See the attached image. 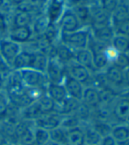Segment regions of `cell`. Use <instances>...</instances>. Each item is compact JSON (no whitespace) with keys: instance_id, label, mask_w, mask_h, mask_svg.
<instances>
[{"instance_id":"e575fe53","label":"cell","mask_w":129,"mask_h":145,"mask_svg":"<svg viewBox=\"0 0 129 145\" xmlns=\"http://www.w3.org/2000/svg\"><path fill=\"white\" fill-rule=\"evenodd\" d=\"M9 99L0 95V119L5 117L9 110Z\"/></svg>"},{"instance_id":"52a82bcc","label":"cell","mask_w":129,"mask_h":145,"mask_svg":"<svg viewBox=\"0 0 129 145\" xmlns=\"http://www.w3.org/2000/svg\"><path fill=\"white\" fill-rule=\"evenodd\" d=\"M111 116L118 123H124L129 117V95H124L113 101Z\"/></svg>"},{"instance_id":"5b68a950","label":"cell","mask_w":129,"mask_h":145,"mask_svg":"<svg viewBox=\"0 0 129 145\" xmlns=\"http://www.w3.org/2000/svg\"><path fill=\"white\" fill-rule=\"evenodd\" d=\"M21 50V45L13 42L8 38L0 39V55L11 69L14 59Z\"/></svg>"},{"instance_id":"d590c367","label":"cell","mask_w":129,"mask_h":145,"mask_svg":"<svg viewBox=\"0 0 129 145\" xmlns=\"http://www.w3.org/2000/svg\"><path fill=\"white\" fill-rule=\"evenodd\" d=\"M99 145H118V142L110 134V135H107V136L103 137L101 138Z\"/></svg>"},{"instance_id":"8d00e7d4","label":"cell","mask_w":129,"mask_h":145,"mask_svg":"<svg viewBox=\"0 0 129 145\" xmlns=\"http://www.w3.org/2000/svg\"><path fill=\"white\" fill-rule=\"evenodd\" d=\"M9 142H11L10 139L6 137V135L0 129V145H4Z\"/></svg>"},{"instance_id":"4fadbf2b","label":"cell","mask_w":129,"mask_h":145,"mask_svg":"<svg viewBox=\"0 0 129 145\" xmlns=\"http://www.w3.org/2000/svg\"><path fill=\"white\" fill-rule=\"evenodd\" d=\"M34 36L32 26H12L7 38L19 45L29 43Z\"/></svg>"},{"instance_id":"9c48e42d","label":"cell","mask_w":129,"mask_h":145,"mask_svg":"<svg viewBox=\"0 0 129 145\" xmlns=\"http://www.w3.org/2000/svg\"><path fill=\"white\" fill-rule=\"evenodd\" d=\"M37 60V53L28 50H21L20 53L18 54L16 59H14L12 69L13 70H22L27 68H34L36 67Z\"/></svg>"},{"instance_id":"8fae6325","label":"cell","mask_w":129,"mask_h":145,"mask_svg":"<svg viewBox=\"0 0 129 145\" xmlns=\"http://www.w3.org/2000/svg\"><path fill=\"white\" fill-rule=\"evenodd\" d=\"M105 82L114 88H125L124 84V70L112 64L109 65L102 72Z\"/></svg>"},{"instance_id":"4dcf8cb0","label":"cell","mask_w":129,"mask_h":145,"mask_svg":"<svg viewBox=\"0 0 129 145\" xmlns=\"http://www.w3.org/2000/svg\"><path fill=\"white\" fill-rule=\"evenodd\" d=\"M120 3V0H96V4L111 15Z\"/></svg>"},{"instance_id":"f35d334b","label":"cell","mask_w":129,"mask_h":145,"mask_svg":"<svg viewBox=\"0 0 129 145\" xmlns=\"http://www.w3.org/2000/svg\"><path fill=\"white\" fill-rule=\"evenodd\" d=\"M118 145H129V137L126 138V140L122 141V142H118Z\"/></svg>"},{"instance_id":"7dc6e473","label":"cell","mask_w":129,"mask_h":145,"mask_svg":"<svg viewBox=\"0 0 129 145\" xmlns=\"http://www.w3.org/2000/svg\"><path fill=\"white\" fill-rule=\"evenodd\" d=\"M97 145H99V144H97Z\"/></svg>"},{"instance_id":"7bdbcfd3","label":"cell","mask_w":129,"mask_h":145,"mask_svg":"<svg viewBox=\"0 0 129 145\" xmlns=\"http://www.w3.org/2000/svg\"><path fill=\"white\" fill-rule=\"evenodd\" d=\"M124 123H126V125H127V126L129 127V117H128V118L126 119V121H125Z\"/></svg>"},{"instance_id":"ee69618b","label":"cell","mask_w":129,"mask_h":145,"mask_svg":"<svg viewBox=\"0 0 129 145\" xmlns=\"http://www.w3.org/2000/svg\"><path fill=\"white\" fill-rule=\"evenodd\" d=\"M4 145H13V143H12V142H9V143H6V144H4Z\"/></svg>"},{"instance_id":"2e32d148","label":"cell","mask_w":129,"mask_h":145,"mask_svg":"<svg viewBox=\"0 0 129 145\" xmlns=\"http://www.w3.org/2000/svg\"><path fill=\"white\" fill-rule=\"evenodd\" d=\"M114 35H115V31L112 25L91 30V38L94 40H96L97 42H99L105 46L111 45V42Z\"/></svg>"},{"instance_id":"836d02e7","label":"cell","mask_w":129,"mask_h":145,"mask_svg":"<svg viewBox=\"0 0 129 145\" xmlns=\"http://www.w3.org/2000/svg\"><path fill=\"white\" fill-rule=\"evenodd\" d=\"M112 26L115 31V34L129 36V18Z\"/></svg>"},{"instance_id":"3957f363","label":"cell","mask_w":129,"mask_h":145,"mask_svg":"<svg viewBox=\"0 0 129 145\" xmlns=\"http://www.w3.org/2000/svg\"><path fill=\"white\" fill-rule=\"evenodd\" d=\"M56 25L61 33H69L82 28H85L83 26L77 15L75 14L74 11L70 7H66L65 11L63 12Z\"/></svg>"},{"instance_id":"7a4b0ae2","label":"cell","mask_w":129,"mask_h":145,"mask_svg":"<svg viewBox=\"0 0 129 145\" xmlns=\"http://www.w3.org/2000/svg\"><path fill=\"white\" fill-rule=\"evenodd\" d=\"M91 39L90 28H82L69 33H61L59 42L67 46L73 51L88 47Z\"/></svg>"},{"instance_id":"5bb4252c","label":"cell","mask_w":129,"mask_h":145,"mask_svg":"<svg viewBox=\"0 0 129 145\" xmlns=\"http://www.w3.org/2000/svg\"><path fill=\"white\" fill-rule=\"evenodd\" d=\"M82 103L87 108H99L102 105V95L99 88L88 86L84 88Z\"/></svg>"},{"instance_id":"8992f818","label":"cell","mask_w":129,"mask_h":145,"mask_svg":"<svg viewBox=\"0 0 129 145\" xmlns=\"http://www.w3.org/2000/svg\"><path fill=\"white\" fill-rule=\"evenodd\" d=\"M111 25L112 15L97 4L91 5V18L89 24L90 29H96Z\"/></svg>"},{"instance_id":"7c38bea8","label":"cell","mask_w":129,"mask_h":145,"mask_svg":"<svg viewBox=\"0 0 129 145\" xmlns=\"http://www.w3.org/2000/svg\"><path fill=\"white\" fill-rule=\"evenodd\" d=\"M65 68L67 75L81 82L83 85L91 80V71L76 62H70L69 64L65 66Z\"/></svg>"},{"instance_id":"bcb514c9","label":"cell","mask_w":129,"mask_h":145,"mask_svg":"<svg viewBox=\"0 0 129 145\" xmlns=\"http://www.w3.org/2000/svg\"><path fill=\"white\" fill-rule=\"evenodd\" d=\"M67 1H68V0H65V2H67Z\"/></svg>"},{"instance_id":"74e56055","label":"cell","mask_w":129,"mask_h":145,"mask_svg":"<svg viewBox=\"0 0 129 145\" xmlns=\"http://www.w3.org/2000/svg\"><path fill=\"white\" fill-rule=\"evenodd\" d=\"M124 84L125 88L129 89V67L124 70Z\"/></svg>"},{"instance_id":"83f0119b","label":"cell","mask_w":129,"mask_h":145,"mask_svg":"<svg viewBox=\"0 0 129 145\" xmlns=\"http://www.w3.org/2000/svg\"><path fill=\"white\" fill-rule=\"evenodd\" d=\"M50 140L49 131L42 128H34V143L35 145H42Z\"/></svg>"},{"instance_id":"9a60e30c","label":"cell","mask_w":129,"mask_h":145,"mask_svg":"<svg viewBox=\"0 0 129 145\" xmlns=\"http://www.w3.org/2000/svg\"><path fill=\"white\" fill-rule=\"evenodd\" d=\"M62 84L66 89V92L69 97L76 101H78L80 102L82 101L83 91L85 88L83 84H82L81 82L76 80H74L73 78L69 77L67 74L62 81Z\"/></svg>"},{"instance_id":"ac0fdd59","label":"cell","mask_w":129,"mask_h":145,"mask_svg":"<svg viewBox=\"0 0 129 145\" xmlns=\"http://www.w3.org/2000/svg\"><path fill=\"white\" fill-rule=\"evenodd\" d=\"M64 145H85L83 129L77 126L66 129Z\"/></svg>"},{"instance_id":"603a6c76","label":"cell","mask_w":129,"mask_h":145,"mask_svg":"<svg viewBox=\"0 0 129 145\" xmlns=\"http://www.w3.org/2000/svg\"><path fill=\"white\" fill-rule=\"evenodd\" d=\"M34 19L33 13L16 11L11 18V24L12 26H32Z\"/></svg>"},{"instance_id":"f546056e","label":"cell","mask_w":129,"mask_h":145,"mask_svg":"<svg viewBox=\"0 0 129 145\" xmlns=\"http://www.w3.org/2000/svg\"><path fill=\"white\" fill-rule=\"evenodd\" d=\"M50 140L55 142L60 145H64L65 142V137H66V129L61 127H58L55 129L49 131Z\"/></svg>"},{"instance_id":"277c9868","label":"cell","mask_w":129,"mask_h":145,"mask_svg":"<svg viewBox=\"0 0 129 145\" xmlns=\"http://www.w3.org/2000/svg\"><path fill=\"white\" fill-rule=\"evenodd\" d=\"M45 74L48 83H62L66 76L65 65H63L56 57H48Z\"/></svg>"},{"instance_id":"7402d4cb","label":"cell","mask_w":129,"mask_h":145,"mask_svg":"<svg viewBox=\"0 0 129 145\" xmlns=\"http://www.w3.org/2000/svg\"><path fill=\"white\" fill-rule=\"evenodd\" d=\"M75 14L77 15L79 21L83 25V27L89 28L90 18H91V5L88 4H81L70 7Z\"/></svg>"},{"instance_id":"d6a6232c","label":"cell","mask_w":129,"mask_h":145,"mask_svg":"<svg viewBox=\"0 0 129 145\" xmlns=\"http://www.w3.org/2000/svg\"><path fill=\"white\" fill-rule=\"evenodd\" d=\"M112 65L120 67L122 70H126L129 67V54H118L114 59Z\"/></svg>"},{"instance_id":"ab89813d","label":"cell","mask_w":129,"mask_h":145,"mask_svg":"<svg viewBox=\"0 0 129 145\" xmlns=\"http://www.w3.org/2000/svg\"><path fill=\"white\" fill-rule=\"evenodd\" d=\"M42 145H60V144H58V143H56V142H53V141L49 140V141H48L46 143L42 144Z\"/></svg>"},{"instance_id":"60d3db41","label":"cell","mask_w":129,"mask_h":145,"mask_svg":"<svg viewBox=\"0 0 129 145\" xmlns=\"http://www.w3.org/2000/svg\"><path fill=\"white\" fill-rule=\"evenodd\" d=\"M4 84V80H3V74H0V90L2 88V86Z\"/></svg>"},{"instance_id":"d6986e66","label":"cell","mask_w":129,"mask_h":145,"mask_svg":"<svg viewBox=\"0 0 129 145\" xmlns=\"http://www.w3.org/2000/svg\"><path fill=\"white\" fill-rule=\"evenodd\" d=\"M74 62L93 72V54L88 48L75 51Z\"/></svg>"},{"instance_id":"1f68e13d","label":"cell","mask_w":129,"mask_h":145,"mask_svg":"<svg viewBox=\"0 0 129 145\" xmlns=\"http://www.w3.org/2000/svg\"><path fill=\"white\" fill-rule=\"evenodd\" d=\"M9 25H10V20L7 12H0V36L6 34V38H7L8 33L11 29V26Z\"/></svg>"},{"instance_id":"484cf974","label":"cell","mask_w":129,"mask_h":145,"mask_svg":"<svg viewBox=\"0 0 129 145\" xmlns=\"http://www.w3.org/2000/svg\"><path fill=\"white\" fill-rule=\"evenodd\" d=\"M111 136L117 142H122L129 137V127L126 123H117L116 125L112 126Z\"/></svg>"},{"instance_id":"6da1fadb","label":"cell","mask_w":129,"mask_h":145,"mask_svg":"<svg viewBox=\"0 0 129 145\" xmlns=\"http://www.w3.org/2000/svg\"><path fill=\"white\" fill-rule=\"evenodd\" d=\"M19 74L24 88L46 91L48 80L44 72L34 68H27L19 70Z\"/></svg>"},{"instance_id":"ba28073f","label":"cell","mask_w":129,"mask_h":145,"mask_svg":"<svg viewBox=\"0 0 129 145\" xmlns=\"http://www.w3.org/2000/svg\"><path fill=\"white\" fill-rule=\"evenodd\" d=\"M67 7L65 0H47L45 5V16L50 24L56 25L59 21Z\"/></svg>"},{"instance_id":"f1b7e54d","label":"cell","mask_w":129,"mask_h":145,"mask_svg":"<svg viewBox=\"0 0 129 145\" xmlns=\"http://www.w3.org/2000/svg\"><path fill=\"white\" fill-rule=\"evenodd\" d=\"M84 131V139H85V145H97L99 144L101 140V137L99 134L91 126L83 129Z\"/></svg>"},{"instance_id":"44dd1931","label":"cell","mask_w":129,"mask_h":145,"mask_svg":"<svg viewBox=\"0 0 129 145\" xmlns=\"http://www.w3.org/2000/svg\"><path fill=\"white\" fill-rule=\"evenodd\" d=\"M129 18V4L126 0H120V3L112 13V25H114Z\"/></svg>"},{"instance_id":"30bf717a","label":"cell","mask_w":129,"mask_h":145,"mask_svg":"<svg viewBox=\"0 0 129 145\" xmlns=\"http://www.w3.org/2000/svg\"><path fill=\"white\" fill-rule=\"evenodd\" d=\"M64 116L61 115L58 112H52L44 114L40 116L38 119L34 121L35 127L42 128L46 130H52L62 126Z\"/></svg>"},{"instance_id":"cb8c5ba5","label":"cell","mask_w":129,"mask_h":145,"mask_svg":"<svg viewBox=\"0 0 129 145\" xmlns=\"http://www.w3.org/2000/svg\"><path fill=\"white\" fill-rule=\"evenodd\" d=\"M111 46L118 53L129 54V36L115 34L111 42Z\"/></svg>"},{"instance_id":"d4e9b609","label":"cell","mask_w":129,"mask_h":145,"mask_svg":"<svg viewBox=\"0 0 129 145\" xmlns=\"http://www.w3.org/2000/svg\"><path fill=\"white\" fill-rule=\"evenodd\" d=\"M93 72H103L110 64V62L105 55L104 50L93 53Z\"/></svg>"},{"instance_id":"ffe728a7","label":"cell","mask_w":129,"mask_h":145,"mask_svg":"<svg viewBox=\"0 0 129 145\" xmlns=\"http://www.w3.org/2000/svg\"><path fill=\"white\" fill-rule=\"evenodd\" d=\"M34 104L39 110L40 116L52 112H57V105L54 102L46 93L34 101Z\"/></svg>"},{"instance_id":"4316f807","label":"cell","mask_w":129,"mask_h":145,"mask_svg":"<svg viewBox=\"0 0 129 145\" xmlns=\"http://www.w3.org/2000/svg\"><path fill=\"white\" fill-rule=\"evenodd\" d=\"M49 25L50 23L45 14H42L35 18L33 21V24H32V29H33L34 34H36L37 37L43 35Z\"/></svg>"},{"instance_id":"e0dca14e","label":"cell","mask_w":129,"mask_h":145,"mask_svg":"<svg viewBox=\"0 0 129 145\" xmlns=\"http://www.w3.org/2000/svg\"><path fill=\"white\" fill-rule=\"evenodd\" d=\"M46 94L56 103L57 107L68 99V94L62 83H48Z\"/></svg>"},{"instance_id":"f6af8a7d","label":"cell","mask_w":129,"mask_h":145,"mask_svg":"<svg viewBox=\"0 0 129 145\" xmlns=\"http://www.w3.org/2000/svg\"><path fill=\"white\" fill-rule=\"evenodd\" d=\"M126 1H127V3L129 4V0H126Z\"/></svg>"},{"instance_id":"b9f144b4","label":"cell","mask_w":129,"mask_h":145,"mask_svg":"<svg viewBox=\"0 0 129 145\" xmlns=\"http://www.w3.org/2000/svg\"><path fill=\"white\" fill-rule=\"evenodd\" d=\"M13 145H35L34 143H31V144H19V143H13Z\"/></svg>"}]
</instances>
